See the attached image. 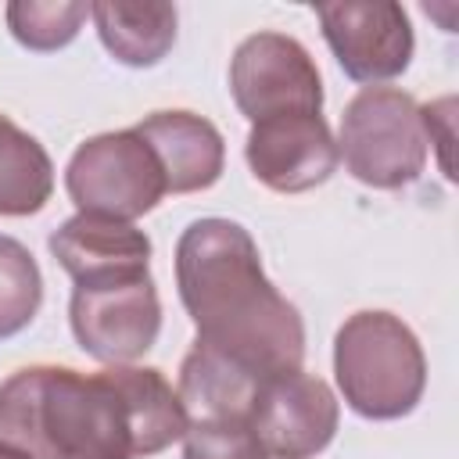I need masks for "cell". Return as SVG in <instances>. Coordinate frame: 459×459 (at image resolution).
<instances>
[{
	"label": "cell",
	"mask_w": 459,
	"mask_h": 459,
	"mask_svg": "<svg viewBox=\"0 0 459 459\" xmlns=\"http://www.w3.org/2000/svg\"><path fill=\"white\" fill-rule=\"evenodd\" d=\"M190 416L154 366H25L0 384V441L29 459H147L183 441Z\"/></svg>",
	"instance_id": "obj_1"
},
{
	"label": "cell",
	"mask_w": 459,
	"mask_h": 459,
	"mask_svg": "<svg viewBox=\"0 0 459 459\" xmlns=\"http://www.w3.org/2000/svg\"><path fill=\"white\" fill-rule=\"evenodd\" d=\"M176 287L197 344L269 380L305 362V323L262 269L258 244L233 219H194L176 240Z\"/></svg>",
	"instance_id": "obj_2"
},
{
	"label": "cell",
	"mask_w": 459,
	"mask_h": 459,
	"mask_svg": "<svg viewBox=\"0 0 459 459\" xmlns=\"http://www.w3.org/2000/svg\"><path fill=\"white\" fill-rule=\"evenodd\" d=\"M333 377L362 420H402L423 398L427 355L402 316L362 308L333 333Z\"/></svg>",
	"instance_id": "obj_3"
},
{
	"label": "cell",
	"mask_w": 459,
	"mask_h": 459,
	"mask_svg": "<svg viewBox=\"0 0 459 459\" xmlns=\"http://www.w3.org/2000/svg\"><path fill=\"white\" fill-rule=\"evenodd\" d=\"M337 158L373 190H402L427 169V133L420 104L398 86L359 90L341 115Z\"/></svg>",
	"instance_id": "obj_4"
},
{
	"label": "cell",
	"mask_w": 459,
	"mask_h": 459,
	"mask_svg": "<svg viewBox=\"0 0 459 459\" xmlns=\"http://www.w3.org/2000/svg\"><path fill=\"white\" fill-rule=\"evenodd\" d=\"M65 190L79 212L133 222L169 194L151 143L136 129L97 133L75 147L65 169Z\"/></svg>",
	"instance_id": "obj_5"
},
{
	"label": "cell",
	"mask_w": 459,
	"mask_h": 459,
	"mask_svg": "<svg viewBox=\"0 0 459 459\" xmlns=\"http://www.w3.org/2000/svg\"><path fill=\"white\" fill-rule=\"evenodd\" d=\"M68 323L86 355L108 366L136 362L161 333V301L151 273L75 283Z\"/></svg>",
	"instance_id": "obj_6"
},
{
	"label": "cell",
	"mask_w": 459,
	"mask_h": 459,
	"mask_svg": "<svg viewBox=\"0 0 459 459\" xmlns=\"http://www.w3.org/2000/svg\"><path fill=\"white\" fill-rule=\"evenodd\" d=\"M230 93L247 122L283 111H323V75L312 54L283 32H255L230 57Z\"/></svg>",
	"instance_id": "obj_7"
},
{
	"label": "cell",
	"mask_w": 459,
	"mask_h": 459,
	"mask_svg": "<svg viewBox=\"0 0 459 459\" xmlns=\"http://www.w3.org/2000/svg\"><path fill=\"white\" fill-rule=\"evenodd\" d=\"M316 14L330 54L337 57L348 79L377 86L409 68L416 36L402 4L394 0L319 4Z\"/></svg>",
	"instance_id": "obj_8"
},
{
	"label": "cell",
	"mask_w": 459,
	"mask_h": 459,
	"mask_svg": "<svg viewBox=\"0 0 459 459\" xmlns=\"http://www.w3.org/2000/svg\"><path fill=\"white\" fill-rule=\"evenodd\" d=\"M341 423V402L316 373L294 369L265 380L251 402L247 427L273 459L319 455Z\"/></svg>",
	"instance_id": "obj_9"
},
{
	"label": "cell",
	"mask_w": 459,
	"mask_h": 459,
	"mask_svg": "<svg viewBox=\"0 0 459 459\" xmlns=\"http://www.w3.org/2000/svg\"><path fill=\"white\" fill-rule=\"evenodd\" d=\"M244 158L251 176L276 194L323 186L337 169V140L319 111H283L251 122Z\"/></svg>",
	"instance_id": "obj_10"
},
{
	"label": "cell",
	"mask_w": 459,
	"mask_h": 459,
	"mask_svg": "<svg viewBox=\"0 0 459 459\" xmlns=\"http://www.w3.org/2000/svg\"><path fill=\"white\" fill-rule=\"evenodd\" d=\"M50 255L72 276V283H93L111 276L151 273V237L136 222L75 212L65 219L50 240Z\"/></svg>",
	"instance_id": "obj_11"
},
{
	"label": "cell",
	"mask_w": 459,
	"mask_h": 459,
	"mask_svg": "<svg viewBox=\"0 0 459 459\" xmlns=\"http://www.w3.org/2000/svg\"><path fill=\"white\" fill-rule=\"evenodd\" d=\"M154 151L169 194H197L219 183L226 165V143L222 133L194 111H154L133 126Z\"/></svg>",
	"instance_id": "obj_12"
},
{
	"label": "cell",
	"mask_w": 459,
	"mask_h": 459,
	"mask_svg": "<svg viewBox=\"0 0 459 459\" xmlns=\"http://www.w3.org/2000/svg\"><path fill=\"white\" fill-rule=\"evenodd\" d=\"M90 18L104 50L129 68H154L176 43V7L161 0H97L90 4Z\"/></svg>",
	"instance_id": "obj_13"
},
{
	"label": "cell",
	"mask_w": 459,
	"mask_h": 459,
	"mask_svg": "<svg viewBox=\"0 0 459 459\" xmlns=\"http://www.w3.org/2000/svg\"><path fill=\"white\" fill-rule=\"evenodd\" d=\"M273 380V377H269ZM265 380L194 341L179 366V402L194 420H244Z\"/></svg>",
	"instance_id": "obj_14"
},
{
	"label": "cell",
	"mask_w": 459,
	"mask_h": 459,
	"mask_svg": "<svg viewBox=\"0 0 459 459\" xmlns=\"http://www.w3.org/2000/svg\"><path fill=\"white\" fill-rule=\"evenodd\" d=\"M54 194V161L47 147L0 115V215H36Z\"/></svg>",
	"instance_id": "obj_15"
},
{
	"label": "cell",
	"mask_w": 459,
	"mask_h": 459,
	"mask_svg": "<svg viewBox=\"0 0 459 459\" xmlns=\"http://www.w3.org/2000/svg\"><path fill=\"white\" fill-rule=\"evenodd\" d=\"M4 18H7V29L11 36L36 50V54H50V50H61L68 47L82 22L90 18V4L82 0H11L4 7Z\"/></svg>",
	"instance_id": "obj_16"
},
{
	"label": "cell",
	"mask_w": 459,
	"mask_h": 459,
	"mask_svg": "<svg viewBox=\"0 0 459 459\" xmlns=\"http://www.w3.org/2000/svg\"><path fill=\"white\" fill-rule=\"evenodd\" d=\"M43 305V273L32 251L0 233V341L22 333Z\"/></svg>",
	"instance_id": "obj_17"
},
{
	"label": "cell",
	"mask_w": 459,
	"mask_h": 459,
	"mask_svg": "<svg viewBox=\"0 0 459 459\" xmlns=\"http://www.w3.org/2000/svg\"><path fill=\"white\" fill-rule=\"evenodd\" d=\"M183 459H273L244 420H194L183 434Z\"/></svg>",
	"instance_id": "obj_18"
},
{
	"label": "cell",
	"mask_w": 459,
	"mask_h": 459,
	"mask_svg": "<svg viewBox=\"0 0 459 459\" xmlns=\"http://www.w3.org/2000/svg\"><path fill=\"white\" fill-rule=\"evenodd\" d=\"M0 459H29L25 452H18V448H11V445H4L0 441Z\"/></svg>",
	"instance_id": "obj_19"
}]
</instances>
